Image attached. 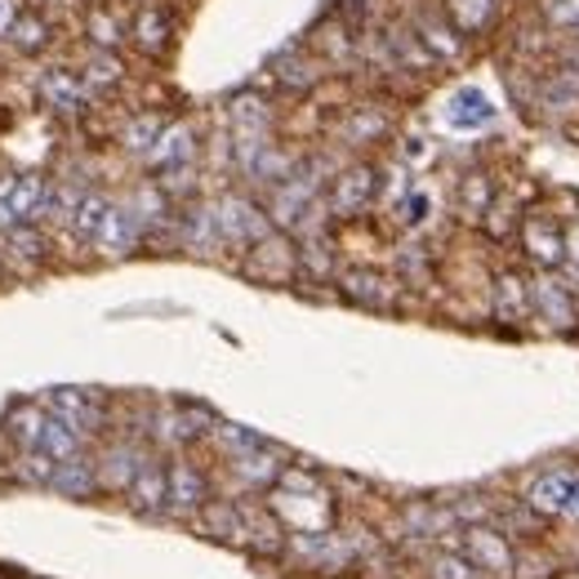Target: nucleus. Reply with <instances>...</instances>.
Instances as JSON below:
<instances>
[{
    "instance_id": "nucleus-1",
    "label": "nucleus",
    "mask_w": 579,
    "mask_h": 579,
    "mask_svg": "<svg viewBox=\"0 0 579 579\" xmlns=\"http://www.w3.org/2000/svg\"><path fill=\"white\" fill-rule=\"evenodd\" d=\"M522 111H530L535 121H548V126L579 121V63H570V58L557 54V63L526 85Z\"/></svg>"
},
{
    "instance_id": "nucleus-2",
    "label": "nucleus",
    "mask_w": 579,
    "mask_h": 579,
    "mask_svg": "<svg viewBox=\"0 0 579 579\" xmlns=\"http://www.w3.org/2000/svg\"><path fill=\"white\" fill-rule=\"evenodd\" d=\"M210 205H214V223H218V237H223L227 250H242L246 255L255 242H264L268 232H277L272 218H268V210H264V201H255L250 192L227 187Z\"/></svg>"
},
{
    "instance_id": "nucleus-3",
    "label": "nucleus",
    "mask_w": 579,
    "mask_h": 579,
    "mask_svg": "<svg viewBox=\"0 0 579 579\" xmlns=\"http://www.w3.org/2000/svg\"><path fill=\"white\" fill-rule=\"evenodd\" d=\"M530 321H539L548 334H575L579 330V303L561 268L544 272L530 268Z\"/></svg>"
},
{
    "instance_id": "nucleus-4",
    "label": "nucleus",
    "mask_w": 579,
    "mask_h": 579,
    "mask_svg": "<svg viewBox=\"0 0 579 579\" xmlns=\"http://www.w3.org/2000/svg\"><path fill=\"white\" fill-rule=\"evenodd\" d=\"M517 246H522V259L526 268H561L566 264V214H553L544 205L526 210L522 223H517Z\"/></svg>"
},
{
    "instance_id": "nucleus-5",
    "label": "nucleus",
    "mask_w": 579,
    "mask_h": 579,
    "mask_svg": "<svg viewBox=\"0 0 579 579\" xmlns=\"http://www.w3.org/2000/svg\"><path fill=\"white\" fill-rule=\"evenodd\" d=\"M575 473H579L575 459H561V463H544V469H535V473L522 482L526 508H535L544 522H561V517H566V504H570V491H575Z\"/></svg>"
},
{
    "instance_id": "nucleus-6",
    "label": "nucleus",
    "mask_w": 579,
    "mask_h": 579,
    "mask_svg": "<svg viewBox=\"0 0 579 579\" xmlns=\"http://www.w3.org/2000/svg\"><path fill=\"white\" fill-rule=\"evenodd\" d=\"M375 201H379V170L371 161H353V165L334 170V179L325 187V205L334 218H357Z\"/></svg>"
},
{
    "instance_id": "nucleus-7",
    "label": "nucleus",
    "mask_w": 579,
    "mask_h": 579,
    "mask_svg": "<svg viewBox=\"0 0 579 579\" xmlns=\"http://www.w3.org/2000/svg\"><path fill=\"white\" fill-rule=\"evenodd\" d=\"M459 553L469 557L486 579H513L517 544H513L500 526H491V522H482V526H463V530H459Z\"/></svg>"
},
{
    "instance_id": "nucleus-8",
    "label": "nucleus",
    "mask_w": 579,
    "mask_h": 579,
    "mask_svg": "<svg viewBox=\"0 0 579 579\" xmlns=\"http://www.w3.org/2000/svg\"><path fill=\"white\" fill-rule=\"evenodd\" d=\"M242 272L264 281V286H290L299 277V246H294V237H290V232H281V227L268 232L264 242H255L246 250Z\"/></svg>"
},
{
    "instance_id": "nucleus-9",
    "label": "nucleus",
    "mask_w": 579,
    "mask_h": 579,
    "mask_svg": "<svg viewBox=\"0 0 579 579\" xmlns=\"http://www.w3.org/2000/svg\"><path fill=\"white\" fill-rule=\"evenodd\" d=\"M334 286H339V294H343L347 303L371 308V312H388V308H397V299H401V281L388 277V272H379V268H366V264L339 268Z\"/></svg>"
},
{
    "instance_id": "nucleus-10",
    "label": "nucleus",
    "mask_w": 579,
    "mask_h": 579,
    "mask_svg": "<svg viewBox=\"0 0 579 579\" xmlns=\"http://www.w3.org/2000/svg\"><path fill=\"white\" fill-rule=\"evenodd\" d=\"M491 317L508 330L530 325V268H500L491 277Z\"/></svg>"
},
{
    "instance_id": "nucleus-11",
    "label": "nucleus",
    "mask_w": 579,
    "mask_h": 579,
    "mask_svg": "<svg viewBox=\"0 0 579 579\" xmlns=\"http://www.w3.org/2000/svg\"><path fill=\"white\" fill-rule=\"evenodd\" d=\"M174 246L187 250V255H201V259H214L223 246L218 237V223H214V205L210 201H187L174 218Z\"/></svg>"
},
{
    "instance_id": "nucleus-12",
    "label": "nucleus",
    "mask_w": 579,
    "mask_h": 579,
    "mask_svg": "<svg viewBox=\"0 0 579 579\" xmlns=\"http://www.w3.org/2000/svg\"><path fill=\"white\" fill-rule=\"evenodd\" d=\"M410 28H415L419 45L432 54V63H437V67L463 63V58H469V50H473V41L454 32V23L441 14V6H437V10H423V14H415V19H410Z\"/></svg>"
},
{
    "instance_id": "nucleus-13",
    "label": "nucleus",
    "mask_w": 579,
    "mask_h": 579,
    "mask_svg": "<svg viewBox=\"0 0 579 579\" xmlns=\"http://www.w3.org/2000/svg\"><path fill=\"white\" fill-rule=\"evenodd\" d=\"M165 473H170V508L165 513L196 517L210 504V478H205V469H201V463H192L187 454H179V459L165 463Z\"/></svg>"
},
{
    "instance_id": "nucleus-14",
    "label": "nucleus",
    "mask_w": 579,
    "mask_h": 579,
    "mask_svg": "<svg viewBox=\"0 0 579 579\" xmlns=\"http://www.w3.org/2000/svg\"><path fill=\"white\" fill-rule=\"evenodd\" d=\"M143 242H148V232H143L139 214H135L130 205H111L89 246H94L98 255H107V259H121V255H135Z\"/></svg>"
},
{
    "instance_id": "nucleus-15",
    "label": "nucleus",
    "mask_w": 579,
    "mask_h": 579,
    "mask_svg": "<svg viewBox=\"0 0 579 579\" xmlns=\"http://www.w3.org/2000/svg\"><path fill=\"white\" fill-rule=\"evenodd\" d=\"M441 116H446V126H450L454 135H478V130H491V126H495V103H491V94L478 89V85H459V89L446 98Z\"/></svg>"
},
{
    "instance_id": "nucleus-16",
    "label": "nucleus",
    "mask_w": 579,
    "mask_h": 579,
    "mask_svg": "<svg viewBox=\"0 0 579 579\" xmlns=\"http://www.w3.org/2000/svg\"><path fill=\"white\" fill-rule=\"evenodd\" d=\"M504 10H508V0H441V14L469 41H486L491 32H500Z\"/></svg>"
},
{
    "instance_id": "nucleus-17",
    "label": "nucleus",
    "mask_w": 579,
    "mask_h": 579,
    "mask_svg": "<svg viewBox=\"0 0 579 579\" xmlns=\"http://www.w3.org/2000/svg\"><path fill=\"white\" fill-rule=\"evenodd\" d=\"M36 94H41V103H45L50 111H58V116H81L94 89H89V85L81 81V72H72V67H45L41 81H36Z\"/></svg>"
},
{
    "instance_id": "nucleus-18",
    "label": "nucleus",
    "mask_w": 579,
    "mask_h": 579,
    "mask_svg": "<svg viewBox=\"0 0 579 579\" xmlns=\"http://www.w3.org/2000/svg\"><path fill=\"white\" fill-rule=\"evenodd\" d=\"M196 157H201V135H196V126H192V121H165V130H161L157 143L148 148L143 165H148L152 174H161V170L183 165V161H196Z\"/></svg>"
},
{
    "instance_id": "nucleus-19",
    "label": "nucleus",
    "mask_w": 579,
    "mask_h": 579,
    "mask_svg": "<svg viewBox=\"0 0 579 579\" xmlns=\"http://www.w3.org/2000/svg\"><path fill=\"white\" fill-rule=\"evenodd\" d=\"M268 72H272V81H277L281 89H290V94H308V89L321 85L325 63H321L317 54H308L303 45H286L281 54H272Z\"/></svg>"
},
{
    "instance_id": "nucleus-20",
    "label": "nucleus",
    "mask_w": 579,
    "mask_h": 579,
    "mask_svg": "<svg viewBox=\"0 0 579 579\" xmlns=\"http://www.w3.org/2000/svg\"><path fill=\"white\" fill-rule=\"evenodd\" d=\"M126 504L135 513H143V517H157V513L170 508V473H165V463L157 454L143 459V469L135 473V482L126 491Z\"/></svg>"
},
{
    "instance_id": "nucleus-21",
    "label": "nucleus",
    "mask_w": 579,
    "mask_h": 579,
    "mask_svg": "<svg viewBox=\"0 0 579 579\" xmlns=\"http://www.w3.org/2000/svg\"><path fill=\"white\" fill-rule=\"evenodd\" d=\"M143 450L135 446V441H111L94 463H98V486L103 491H130V482H135V473L143 469Z\"/></svg>"
},
{
    "instance_id": "nucleus-22",
    "label": "nucleus",
    "mask_w": 579,
    "mask_h": 579,
    "mask_svg": "<svg viewBox=\"0 0 579 579\" xmlns=\"http://www.w3.org/2000/svg\"><path fill=\"white\" fill-rule=\"evenodd\" d=\"M227 469L237 473V482H242L246 491H272L286 463H281V454H277V450L264 441V446H255V450L232 454V459H227Z\"/></svg>"
},
{
    "instance_id": "nucleus-23",
    "label": "nucleus",
    "mask_w": 579,
    "mask_h": 579,
    "mask_svg": "<svg viewBox=\"0 0 579 579\" xmlns=\"http://www.w3.org/2000/svg\"><path fill=\"white\" fill-rule=\"evenodd\" d=\"M277 126V111L259 89H237L227 98V130L232 135H268Z\"/></svg>"
},
{
    "instance_id": "nucleus-24",
    "label": "nucleus",
    "mask_w": 579,
    "mask_h": 579,
    "mask_svg": "<svg viewBox=\"0 0 579 579\" xmlns=\"http://www.w3.org/2000/svg\"><path fill=\"white\" fill-rule=\"evenodd\" d=\"M45 410L67 419L76 432H98L103 428V401L94 393H85V388H54L45 397Z\"/></svg>"
},
{
    "instance_id": "nucleus-25",
    "label": "nucleus",
    "mask_w": 579,
    "mask_h": 579,
    "mask_svg": "<svg viewBox=\"0 0 579 579\" xmlns=\"http://www.w3.org/2000/svg\"><path fill=\"white\" fill-rule=\"evenodd\" d=\"M401 522H406V535L415 539H446V535H459V517L450 513V504L441 500H410L401 508Z\"/></svg>"
},
{
    "instance_id": "nucleus-26",
    "label": "nucleus",
    "mask_w": 579,
    "mask_h": 579,
    "mask_svg": "<svg viewBox=\"0 0 579 579\" xmlns=\"http://www.w3.org/2000/svg\"><path fill=\"white\" fill-rule=\"evenodd\" d=\"M495 196H500V179L491 170H469L454 183V210L463 223H482L491 214Z\"/></svg>"
},
{
    "instance_id": "nucleus-27",
    "label": "nucleus",
    "mask_w": 579,
    "mask_h": 579,
    "mask_svg": "<svg viewBox=\"0 0 579 579\" xmlns=\"http://www.w3.org/2000/svg\"><path fill=\"white\" fill-rule=\"evenodd\" d=\"M130 41H135L148 58H161V54L174 45V19H170V10L143 6V10L135 14V23H130Z\"/></svg>"
},
{
    "instance_id": "nucleus-28",
    "label": "nucleus",
    "mask_w": 579,
    "mask_h": 579,
    "mask_svg": "<svg viewBox=\"0 0 579 579\" xmlns=\"http://www.w3.org/2000/svg\"><path fill=\"white\" fill-rule=\"evenodd\" d=\"M201 530L218 544H232V548H246V513L242 504H232V500H210L201 513Z\"/></svg>"
},
{
    "instance_id": "nucleus-29",
    "label": "nucleus",
    "mask_w": 579,
    "mask_h": 579,
    "mask_svg": "<svg viewBox=\"0 0 579 579\" xmlns=\"http://www.w3.org/2000/svg\"><path fill=\"white\" fill-rule=\"evenodd\" d=\"M294 165H299V152H290L286 143H268L250 165H246V174L242 179H250V187H259V192H268V187H277V183H286L290 174H294Z\"/></svg>"
},
{
    "instance_id": "nucleus-30",
    "label": "nucleus",
    "mask_w": 579,
    "mask_h": 579,
    "mask_svg": "<svg viewBox=\"0 0 579 579\" xmlns=\"http://www.w3.org/2000/svg\"><path fill=\"white\" fill-rule=\"evenodd\" d=\"M339 139H343V148H371V143L388 139V111L384 107H347Z\"/></svg>"
},
{
    "instance_id": "nucleus-31",
    "label": "nucleus",
    "mask_w": 579,
    "mask_h": 579,
    "mask_svg": "<svg viewBox=\"0 0 579 579\" xmlns=\"http://www.w3.org/2000/svg\"><path fill=\"white\" fill-rule=\"evenodd\" d=\"M58 495H67V500H85V495H94V491H103L98 486V463L94 459H85V454H72V459H63L58 469H54V482H50Z\"/></svg>"
},
{
    "instance_id": "nucleus-32",
    "label": "nucleus",
    "mask_w": 579,
    "mask_h": 579,
    "mask_svg": "<svg viewBox=\"0 0 579 579\" xmlns=\"http://www.w3.org/2000/svg\"><path fill=\"white\" fill-rule=\"evenodd\" d=\"M85 41L94 50H116L121 54V45L130 41V28L121 23V14L107 10V6H89L85 10Z\"/></svg>"
},
{
    "instance_id": "nucleus-33",
    "label": "nucleus",
    "mask_w": 579,
    "mask_h": 579,
    "mask_svg": "<svg viewBox=\"0 0 579 579\" xmlns=\"http://www.w3.org/2000/svg\"><path fill=\"white\" fill-rule=\"evenodd\" d=\"M299 277H312V281H334L339 277V259H334L330 232L299 242Z\"/></svg>"
},
{
    "instance_id": "nucleus-34",
    "label": "nucleus",
    "mask_w": 579,
    "mask_h": 579,
    "mask_svg": "<svg viewBox=\"0 0 579 579\" xmlns=\"http://www.w3.org/2000/svg\"><path fill=\"white\" fill-rule=\"evenodd\" d=\"M81 81L89 85V89H111V85H121L126 81V58L116 54V50H85V58H81Z\"/></svg>"
},
{
    "instance_id": "nucleus-35",
    "label": "nucleus",
    "mask_w": 579,
    "mask_h": 579,
    "mask_svg": "<svg viewBox=\"0 0 579 579\" xmlns=\"http://www.w3.org/2000/svg\"><path fill=\"white\" fill-rule=\"evenodd\" d=\"M45 205H50V183L41 174H23L10 192V210L19 214V223H41Z\"/></svg>"
},
{
    "instance_id": "nucleus-36",
    "label": "nucleus",
    "mask_w": 579,
    "mask_h": 579,
    "mask_svg": "<svg viewBox=\"0 0 579 579\" xmlns=\"http://www.w3.org/2000/svg\"><path fill=\"white\" fill-rule=\"evenodd\" d=\"M6 259L19 268H36L45 259V237H41L36 223H14L6 232Z\"/></svg>"
},
{
    "instance_id": "nucleus-37",
    "label": "nucleus",
    "mask_w": 579,
    "mask_h": 579,
    "mask_svg": "<svg viewBox=\"0 0 579 579\" xmlns=\"http://www.w3.org/2000/svg\"><path fill=\"white\" fill-rule=\"evenodd\" d=\"M165 121H170V116H161V111H135L130 121L121 126V148L135 152V157H148V148L157 143V135L165 130Z\"/></svg>"
},
{
    "instance_id": "nucleus-38",
    "label": "nucleus",
    "mask_w": 579,
    "mask_h": 579,
    "mask_svg": "<svg viewBox=\"0 0 579 579\" xmlns=\"http://www.w3.org/2000/svg\"><path fill=\"white\" fill-rule=\"evenodd\" d=\"M36 450H45L54 463H63V459L81 454V432H76L67 419L50 415V419H45V428H41V441H36Z\"/></svg>"
},
{
    "instance_id": "nucleus-39",
    "label": "nucleus",
    "mask_w": 579,
    "mask_h": 579,
    "mask_svg": "<svg viewBox=\"0 0 579 579\" xmlns=\"http://www.w3.org/2000/svg\"><path fill=\"white\" fill-rule=\"evenodd\" d=\"M535 14L544 23V32H553V36L579 32V0H535Z\"/></svg>"
},
{
    "instance_id": "nucleus-40",
    "label": "nucleus",
    "mask_w": 579,
    "mask_h": 579,
    "mask_svg": "<svg viewBox=\"0 0 579 579\" xmlns=\"http://www.w3.org/2000/svg\"><path fill=\"white\" fill-rule=\"evenodd\" d=\"M196 179H201V165L196 161H183V165H170L157 174V187L179 205V201H196Z\"/></svg>"
},
{
    "instance_id": "nucleus-41",
    "label": "nucleus",
    "mask_w": 579,
    "mask_h": 579,
    "mask_svg": "<svg viewBox=\"0 0 579 579\" xmlns=\"http://www.w3.org/2000/svg\"><path fill=\"white\" fill-rule=\"evenodd\" d=\"M428 579H486V575L469 557H463L459 544H454V548H441V553L428 557Z\"/></svg>"
},
{
    "instance_id": "nucleus-42",
    "label": "nucleus",
    "mask_w": 579,
    "mask_h": 579,
    "mask_svg": "<svg viewBox=\"0 0 579 579\" xmlns=\"http://www.w3.org/2000/svg\"><path fill=\"white\" fill-rule=\"evenodd\" d=\"M450 504V513L459 517V526H482V522H491L495 517V495H482V491H463V495H454V500H446Z\"/></svg>"
},
{
    "instance_id": "nucleus-43",
    "label": "nucleus",
    "mask_w": 579,
    "mask_h": 579,
    "mask_svg": "<svg viewBox=\"0 0 579 579\" xmlns=\"http://www.w3.org/2000/svg\"><path fill=\"white\" fill-rule=\"evenodd\" d=\"M45 419H50V410H41V406L23 401L19 410H10V437H14L19 446L36 450V441H41V428H45Z\"/></svg>"
},
{
    "instance_id": "nucleus-44",
    "label": "nucleus",
    "mask_w": 579,
    "mask_h": 579,
    "mask_svg": "<svg viewBox=\"0 0 579 579\" xmlns=\"http://www.w3.org/2000/svg\"><path fill=\"white\" fill-rule=\"evenodd\" d=\"M107 210H111V201H107L103 192H85V201H81V205H76V214H72V227H76V237L94 242V232L103 227Z\"/></svg>"
},
{
    "instance_id": "nucleus-45",
    "label": "nucleus",
    "mask_w": 579,
    "mask_h": 579,
    "mask_svg": "<svg viewBox=\"0 0 579 579\" xmlns=\"http://www.w3.org/2000/svg\"><path fill=\"white\" fill-rule=\"evenodd\" d=\"M10 41H14V50L36 54V50H45V45H50V23H45L41 14H19V19H14V28H10Z\"/></svg>"
},
{
    "instance_id": "nucleus-46",
    "label": "nucleus",
    "mask_w": 579,
    "mask_h": 579,
    "mask_svg": "<svg viewBox=\"0 0 579 579\" xmlns=\"http://www.w3.org/2000/svg\"><path fill=\"white\" fill-rule=\"evenodd\" d=\"M397 268H401V286H428L432 281V259L423 246H401Z\"/></svg>"
},
{
    "instance_id": "nucleus-47",
    "label": "nucleus",
    "mask_w": 579,
    "mask_h": 579,
    "mask_svg": "<svg viewBox=\"0 0 579 579\" xmlns=\"http://www.w3.org/2000/svg\"><path fill=\"white\" fill-rule=\"evenodd\" d=\"M393 210H397V218H401L406 227H423V223H428V214H432V192L415 183V187H410V192H406Z\"/></svg>"
},
{
    "instance_id": "nucleus-48",
    "label": "nucleus",
    "mask_w": 579,
    "mask_h": 579,
    "mask_svg": "<svg viewBox=\"0 0 579 579\" xmlns=\"http://www.w3.org/2000/svg\"><path fill=\"white\" fill-rule=\"evenodd\" d=\"M214 441H218V450L232 459V454H242V450H255V446H264V437L259 432H250V428H237V423H214V432H210Z\"/></svg>"
},
{
    "instance_id": "nucleus-49",
    "label": "nucleus",
    "mask_w": 579,
    "mask_h": 579,
    "mask_svg": "<svg viewBox=\"0 0 579 579\" xmlns=\"http://www.w3.org/2000/svg\"><path fill=\"white\" fill-rule=\"evenodd\" d=\"M54 469H58V463H54L45 450H28V454L19 459V478L32 482V486H50V482H54Z\"/></svg>"
},
{
    "instance_id": "nucleus-50",
    "label": "nucleus",
    "mask_w": 579,
    "mask_h": 579,
    "mask_svg": "<svg viewBox=\"0 0 579 579\" xmlns=\"http://www.w3.org/2000/svg\"><path fill=\"white\" fill-rule=\"evenodd\" d=\"M566 268L579 272V218L575 214L566 218Z\"/></svg>"
},
{
    "instance_id": "nucleus-51",
    "label": "nucleus",
    "mask_w": 579,
    "mask_h": 579,
    "mask_svg": "<svg viewBox=\"0 0 579 579\" xmlns=\"http://www.w3.org/2000/svg\"><path fill=\"white\" fill-rule=\"evenodd\" d=\"M19 14H23V10H19V0H0V36H10V28H14Z\"/></svg>"
},
{
    "instance_id": "nucleus-52",
    "label": "nucleus",
    "mask_w": 579,
    "mask_h": 579,
    "mask_svg": "<svg viewBox=\"0 0 579 579\" xmlns=\"http://www.w3.org/2000/svg\"><path fill=\"white\" fill-rule=\"evenodd\" d=\"M561 522L579 526V473H575V491H570V504H566V517H561Z\"/></svg>"
},
{
    "instance_id": "nucleus-53",
    "label": "nucleus",
    "mask_w": 579,
    "mask_h": 579,
    "mask_svg": "<svg viewBox=\"0 0 579 579\" xmlns=\"http://www.w3.org/2000/svg\"><path fill=\"white\" fill-rule=\"evenodd\" d=\"M14 223H19V214L10 210V201H0V232H10Z\"/></svg>"
},
{
    "instance_id": "nucleus-54",
    "label": "nucleus",
    "mask_w": 579,
    "mask_h": 579,
    "mask_svg": "<svg viewBox=\"0 0 579 579\" xmlns=\"http://www.w3.org/2000/svg\"><path fill=\"white\" fill-rule=\"evenodd\" d=\"M566 218H570V214H566ZM575 218H579V205H575Z\"/></svg>"
},
{
    "instance_id": "nucleus-55",
    "label": "nucleus",
    "mask_w": 579,
    "mask_h": 579,
    "mask_svg": "<svg viewBox=\"0 0 579 579\" xmlns=\"http://www.w3.org/2000/svg\"><path fill=\"white\" fill-rule=\"evenodd\" d=\"M575 570H579V557H575Z\"/></svg>"
}]
</instances>
